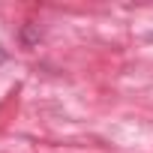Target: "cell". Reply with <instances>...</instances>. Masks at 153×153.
I'll use <instances>...</instances> for the list:
<instances>
[{"mask_svg": "<svg viewBox=\"0 0 153 153\" xmlns=\"http://www.w3.org/2000/svg\"><path fill=\"white\" fill-rule=\"evenodd\" d=\"M6 57H9V54H6V48H3V45H0V66H3V63H6Z\"/></svg>", "mask_w": 153, "mask_h": 153, "instance_id": "cell-1", "label": "cell"}]
</instances>
